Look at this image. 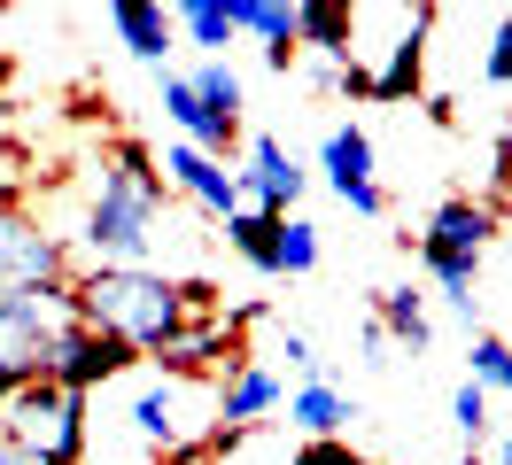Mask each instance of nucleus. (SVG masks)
Returning <instances> with one entry per match:
<instances>
[{
	"instance_id": "nucleus-1",
	"label": "nucleus",
	"mask_w": 512,
	"mask_h": 465,
	"mask_svg": "<svg viewBox=\"0 0 512 465\" xmlns=\"http://www.w3.org/2000/svg\"><path fill=\"white\" fill-rule=\"evenodd\" d=\"M163 241V171L148 140H109L101 155V186L86 202V225H78V248L86 264H117V272H140Z\"/></svg>"
},
{
	"instance_id": "nucleus-2",
	"label": "nucleus",
	"mask_w": 512,
	"mask_h": 465,
	"mask_svg": "<svg viewBox=\"0 0 512 465\" xmlns=\"http://www.w3.org/2000/svg\"><path fill=\"white\" fill-rule=\"evenodd\" d=\"M70 303H78V326L125 341L132 357H163V341L187 326V295L156 264H140V272L86 264V272H70Z\"/></svg>"
},
{
	"instance_id": "nucleus-3",
	"label": "nucleus",
	"mask_w": 512,
	"mask_h": 465,
	"mask_svg": "<svg viewBox=\"0 0 512 465\" xmlns=\"http://www.w3.org/2000/svg\"><path fill=\"white\" fill-rule=\"evenodd\" d=\"M78 326V303H70V279H47V287H8L0 295V396L47 380V357L55 341Z\"/></svg>"
},
{
	"instance_id": "nucleus-4",
	"label": "nucleus",
	"mask_w": 512,
	"mask_h": 465,
	"mask_svg": "<svg viewBox=\"0 0 512 465\" xmlns=\"http://www.w3.org/2000/svg\"><path fill=\"white\" fill-rule=\"evenodd\" d=\"M497 233H505V225L481 210L474 194L435 202V210H427V225H419V264L435 272L443 303H458L466 318H474V303H481V256L497 248Z\"/></svg>"
},
{
	"instance_id": "nucleus-5",
	"label": "nucleus",
	"mask_w": 512,
	"mask_h": 465,
	"mask_svg": "<svg viewBox=\"0 0 512 465\" xmlns=\"http://www.w3.org/2000/svg\"><path fill=\"white\" fill-rule=\"evenodd\" d=\"M125 427L140 442V458H179V450H202V442H218V396H210V380H140L125 403Z\"/></svg>"
},
{
	"instance_id": "nucleus-6",
	"label": "nucleus",
	"mask_w": 512,
	"mask_h": 465,
	"mask_svg": "<svg viewBox=\"0 0 512 465\" xmlns=\"http://www.w3.org/2000/svg\"><path fill=\"white\" fill-rule=\"evenodd\" d=\"M0 434H8L32 465H86V450H94L86 396H70L55 380H32V388L0 396Z\"/></svg>"
},
{
	"instance_id": "nucleus-7",
	"label": "nucleus",
	"mask_w": 512,
	"mask_h": 465,
	"mask_svg": "<svg viewBox=\"0 0 512 465\" xmlns=\"http://www.w3.org/2000/svg\"><path fill=\"white\" fill-rule=\"evenodd\" d=\"M427 31H435V8H404L396 39L373 47L381 62H365V70L350 62V93H365V101H419V86H427Z\"/></svg>"
},
{
	"instance_id": "nucleus-8",
	"label": "nucleus",
	"mask_w": 512,
	"mask_h": 465,
	"mask_svg": "<svg viewBox=\"0 0 512 465\" xmlns=\"http://www.w3.org/2000/svg\"><path fill=\"white\" fill-rule=\"evenodd\" d=\"M47 279H70V248L24 210H0V295L8 287H47Z\"/></svg>"
},
{
	"instance_id": "nucleus-9",
	"label": "nucleus",
	"mask_w": 512,
	"mask_h": 465,
	"mask_svg": "<svg viewBox=\"0 0 512 465\" xmlns=\"http://www.w3.org/2000/svg\"><path fill=\"white\" fill-rule=\"evenodd\" d=\"M319 171L357 217H388V186L373 179V132H365V124H334V132H326Z\"/></svg>"
},
{
	"instance_id": "nucleus-10",
	"label": "nucleus",
	"mask_w": 512,
	"mask_h": 465,
	"mask_svg": "<svg viewBox=\"0 0 512 465\" xmlns=\"http://www.w3.org/2000/svg\"><path fill=\"white\" fill-rule=\"evenodd\" d=\"M233 186H241V210H264V217H295V194H303V163H295L272 132H256L249 148H241V171H233Z\"/></svg>"
},
{
	"instance_id": "nucleus-11",
	"label": "nucleus",
	"mask_w": 512,
	"mask_h": 465,
	"mask_svg": "<svg viewBox=\"0 0 512 465\" xmlns=\"http://www.w3.org/2000/svg\"><path fill=\"white\" fill-rule=\"evenodd\" d=\"M125 372H132V349L109 341V334H94V326H70V334L55 341V357H47V380L70 388V396H94L109 380H125Z\"/></svg>"
},
{
	"instance_id": "nucleus-12",
	"label": "nucleus",
	"mask_w": 512,
	"mask_h": 465,
	"mask_svg": "<svg viewBox=\"0 0 512 465\" xmlns=\"http://www.w3.org/2000/svg\"><path fill=\"white\" fill-rule=\"evenodd\" d=\"M156 171H163V194H187L202 217H233L241 210V186H233V171H225L218 155H202V148H187V140H171V148L156 155Z\"/></svg>"
},
{
	"instance_id": "nucleus-13",
	"label": "nucleus",
	"mask_w": 512,
	"mask_h": 465,
	"mask_svg": "<svg viewBox=\"0 0 512 465\" xmlns=\"http://www.w3.org/2000/svg\"><path fill=\"white\" fill-rule=\"evenodd\" d=\"M210 396H218V434H256L280 411V372L264 365V357H233L210 380Z\"/></svg>"
},
{
	"instance_id": "nucleus-14",
	"label": "nucleus",
	"mask_w": 512,
	"mask_h": 465,
	"mask_svg": "<svg viewBox=\"0 0 512 465\" xmlns=\"http://www.w3.org/2000/svg\"><path fill=\"white\" fill-rule=\"evenodd\" d=\"M163 117L179 124V140L187 148H202V155H233V140H241V124H218L210 109H202V93H194V78L187 70H163Z\"/></svg>"
},
{
	"instance_id": "nucleus-15",
	"label": "nucleus",
	"mask_w": 512,
	"mask_h": 465,
	"mask_svg": "<svg viewBox=\"0 0 512 465\" xmlns=\"http://www.w3.org/2000/svg\"><path fill=\"white\" fill-rule=\"evenodd\" d=\"M109 31H117V47H125L132 62H163L171 47H179L163 0H117V8H109Z\"/></svg>"
},
{
	"instance_id": "nucleus-16",
	"label": "nucleus",
	"mask_w": 512,
	"mask_h": 465,
	"mask_svg": "<svg viewBox=\"0 0 512 465\" xmlns=\"http://www.w3.org/2000/svg\"><path fill=\"white\" fill-rule=\"evenodd\" d=\"M357 419V403L334 388V380H303L288 396V427L303 434V442H342V427Z\"/></svg>"
},
{
	"instance_id": "nucleus-17",
	"label": "nucleus",
	"mask_w": 512,
	"mask_h": 465,
	"mask_svg": "<svg viewBox=\"0 0 512 465\" xmlns=\"http://www.w3.org/2000/svg\"><path fill=\"white\" fill-rule=\"evenodd\" d=\"M303 47L319 62H350L357 55L350 8H342V0H303V8H295V55H303Z\"/></svg>"
},
{
	"instance_id": "nucleus-18",
	"label": "nucleus",
	"mask_w": 512,
	"mask_h": 465,
	"mask_svg": "<svg viewBox=\"0 0 512 465\" xmlns=\"http://www.w3.org/2000/svg\"><path fill=\"white\" fill-rule=\"evenodd\" d=\"M233 31L264 39V62H272V70H295V8L288 0H233Z\"/></svg>"
},
{
	"instance_id": "nucleus-19",
	"label": "nucleus",
	"mask_w": 512,
	"mask_h": 465,
	"mask_svg": "<svg viewBox=\"0 0 512 465\" xmlns=\"http://www.w3.org/2000/svg\"><path fill=\"white\" fill-rule=\"evenodd\" d=\"M225 248H233L249 272L280 279V217H264V210H233V217H225Z\"/></svg>"
},
{
	"instance_id": "nucleus-20",
	"label": "nucleus",
	"mask_w": 512,
	"mask_h": 465,
	"mask_svg": "<svg viewBox=\"0 0 512 465\" xmlns=\"http://www.w3.org/2000/svg\"><path fill=\"white\" fill-rule=\"evenodd\" d=\"M388 341H404V349H427L435 326H427V295L419 287H381V318H373Z\"/></svg>"
},
{
	"instance_id": "nucleus-21",
	"label": "nucleus",
	"mask_w": 512,
	"mask_h": 465,
	"mask_svg": "<svg viewBox=\"0 0 512 465\" xmlns=\"http://www.w3.org/2000/svg\"><path fill=\"white\" fill-rule=\"evenodd\" d=\"M171 31L187 39V47H233L241 31H233V0H187V8H171Z\"/></svg>"
},
{
	"instance_id": "nucleus-22",
	"label": "nucleus",
	"mask_w": 512,
	"mask_h": 465,
	"mask_svg": "<svg viewBox=\"0 0 512 465\" xmlns=\"http://www.w3.org/2000/svg\"><path fill=\"white\" fill-rule=\"evenodd\" d=\"M466 380H474L481 396L512 403V341L505 334H474V349H466Z\"/></svg>"
},
{
	"instance_id": "nucleus-23",
	"label": "nucleus",
	"mask_w": 512,
	"mask_h": 465,
	"mask_svg": "<svg viewBox=\"0 0 512 465\" xmlns=\"http://www.w3.org/2000/svg\"><path fill=\"white\" fill-rule=\"evenodd\" d=\"M187 78H194L202 109H210L218 124H241V78H233V62H225V55H202V62L187 70Z\"/></svg>"
},
{
	"instance_id": "nucleus-24",
	"label": "nucleus",
	"mask_w": 512,
	"mask_h": 465,
	"mask_svg": "<svg viewBox=\"0 0 512 465\" xmlns=\"http://www.w3.org/2000/svg\"><path fill=\"white\" fill-rule=\"evenodd\" d=\"M450 427L466 434V450H489V427H497V403L481 396L474 380H458V396H450Z\"/></svg>"
},
{
	"instance_id": "nucleus-25",
	"label": "nucleus",
	"mask_w": 512,
	"mask_h": 465,
	"mask_svg": "<svg viewBox=\"0 0 512 465\" xmlns=\"http://www.w3.org/2000/svg\"><path fill=\"white\" fill-rule=\"evenodd\" d=\"M319 272V225L280 217V279H311Z\"/></svg>"
},
{
	"instance_id": "nucleus-26",
	"label": "nucleus",
	"mask_w": 512,
	"mask_h": 465,
	"mask_svg": "<svg viewBox=\"0 0 512 465\" xmlns=\"http://www.w3.org/2000/svg\"><path fill=\"white\" fill-rule=\"evenodd\" d=\"M481 78L489 86H512V16L497 31H489V55H481Z\"/></svg>"
},
{
	"instance_id": "nucleus-27",
	"label": "nucleus",
	"mask_w": 512,
	"mask_h": 465,
	"mask_svg": "<svg viewBox=\"0 0 512 465\" xmlns=\"http://www.w3.org/2000/svg\"><path fill=\"white\" fill-rule=\"evenodd\" d=\"M288 465H365V458H357L350 442H295Z\"/></svg>"
},
{
	"instance_id": "nucleus-28",
	"label": "nucleus",
	"mask_w": 512,
	"mask_h": 465,
	"mask_svg": "<svg viewBox=\"0 0 512 465\" xmlns=\"http://www.w3.org/2000/svg\"><path fill=\"white\" fill-rule=\"evenodd\" d=\"M280 357H288V372H303V380H319V349H311V334H280Z\"/></svg>"
},
{
	"instance_id": "nucleus-29",
	"label": "nucleus",
	"mask_w": 512,
	"mask_h": 465,
	"mask_svg": "<svg viewBox=\"0 0 512 465\" xmlns=\"http://www.w3.org/2000/svg\"><path fill=\"white\" fill-rule=\"evenodd\" d=\"M0 465H32V458H24V450H16V442H8V434H0Z\"/></svg>"
},
{
	"instance_id": "nucleus-30",
	"label": "nucleus",
	"mask_w": 512,
	"mask_h": 465,
	"mask_svg": "<svg viewBox=\"0 0 512 465\" xmlns=\"http://www.w3.org/2000/svg\"><path fill=\"white\" fill-rule=\"evenodd\" d=\"M481 465H512V434H505V442H497V450H489Z\"/></svg>"
},
{
	"instance_id": "nucleus-31",
	"label": "nucleus",
	"mask_w": 512,
	"mask_h": 465,
	"mask_svg": "<svg viewBox=\"0 0 512 465\" xmlns=\"http://www.w3.org/2000/svg\"><path fill=\"white\" fill-rule=\"evenodd\" d=\"M8 78H16V62H8V47H0V93H8Z\"/></svg>"
},
{
	"instance_id": "nucleus-32",
	"label": "nucleus",
	"mask_w": 512,
	"mask_h": 465,
	"mask_svg": "<svg viewBox=\"0 0 512 465\" xmlns=\"http://www.w3.org/2000/svg\"><path fill=\"white\" fill-rule=\"evenodd\" d=\"M109 465H156V458H109Z\"/></svg>"
},
{
	"instance_id": "nucleus-33",
	"label": "nucleus",
	"mask_w": 512,
	"mask_h": 465,
	"mask_svg": "<svg viewBox=\"0 0 512 465\" xmlns=\"http://www.w3.org/2000/svg\"><path fill=\"white\" fill-rule=\"evenodd\" d=\"M505 148H512V117H505Z\"/></svg>"
}]
</instances>
